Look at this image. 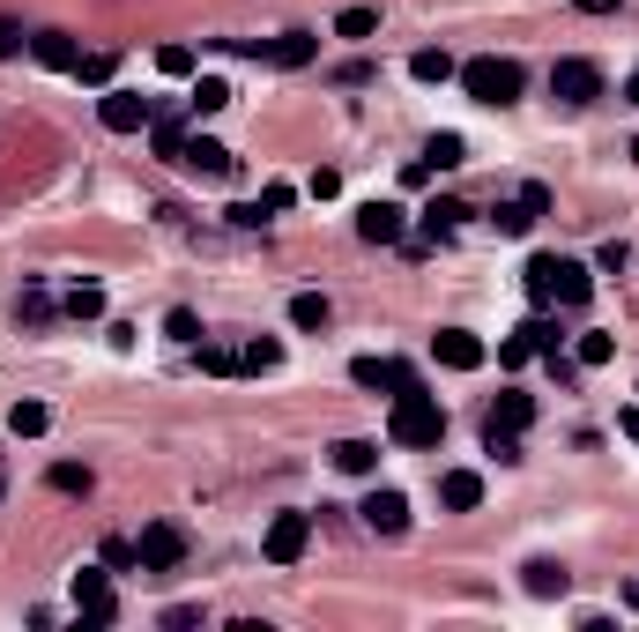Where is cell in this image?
I'll use <instances>...</instances> for the list:
<instances>
[{"instance_id": "obj_18", "label": "cell", "mask_w": 639, "mask_h": 632, "mask_svg": "<svg viewBox=\"0 0 639 632\" xmlns=\"http://www.w3.org/2000/svg\"><path fill=\"white\" fill-rule=\"evenodd\" d=\"M520 573H528V595H543V603H551V595H565V566H557V558H528Z\"/></svg>"}, {"instance_id": "obj_15", "label": "cell", "mask_w": 639, "mask_h": 632, "mask_svg": "<svg viewBox=\"0 0 639 632\" xmlns=\"http://www.w3.org/2000/svg\"><path fill=\"white\" fill-rule=\"evenodd\" d=\"M462 202H431L425 216H417V223H425V231H417V239H431V246H446V239H454V231H462Z\"/></svg>"}, {"instance_id": "obj_13", "label": "cell", "mask_w": 639, "mask_h": 632, "mask_svg": "<svg viewBox=\"0 0 639 632\" xmlns=\"http://www.w3.org/2000/svg\"><path fill=\"white\" fill-rule=\"evenodd\" d=\"M179 165H186V171H209V179H231V165H238V157H231L223 142H209V134H201V142H186V149H179Z\"/></svg>"}, {"instance_id": "obj_4", "label": "cell", "mask_w": 639, "mask_h": 632, "mask_svg": "<svg viewBox=\"0 0 639 632\" xmlns=\"http://www.w3.org/2000/svg\"><path fill=\"white\" fill-rule=\"evenodd\" d=\"M134 558H142V573H171V566L186 558V528H179V521H149V528L134 536Z\"/></svg>"}, {"instance_id": "obj_42", "label": "cell", "mask_w": 639, "mask_h": 632, "mask_svg": "<svg viewBox=\"0 0 639 632\" xmlns=\"http://www.w3.org/2000/svg\"><path fill=\"white\" fill-rule=\"evenodd\" d=\"M528 357H536V350H528L520 336H513V342H499V365H506V373H513V365H528Z\"/></svg>"}, {"instance_id": "obj_16", "label": "cell", "mask_w": 639, "mask_h": 632, "mask_svg": "<svg viewBox=\"0 0 639 632\" xmlns=\"http://www.w3.org/2000/svg\"><path fill=\"white\" fill-rule=\"evenodd\" d=\"M528 424H536V394H499V410H491L483 432H528Z\"/></svg>"}, {"instance_id": "obj_43", "label": "cell", "mask_w": 639, "mask_h": 632, "mask_svg": "<svg viewBox=\"0 0 639 632\" xmlns=\"http://www.w3.org/2000/svg\"><path fill=\"white\" fill-rule=\"evenodd\" d=\"M573 8H580V15H617L625 0H573Z\"/></svg>"}, {"instance_id": "obj_41", "label": "cell", "mask_w": 639, "mask_h": 632, "mask_svg": "<svg viewBox=\"0 0 639 632\" xmlns=\"http://www.w3.org/2000/svg\"><path fill=\"white\" fill-rule=\"evenodd\" d=\"M335 83H349V89H357V83H372V60H342V68H335Z\"/></svg>"}, {"instance_id": "obj_37", "label": "cell", "mask_w": 639, "mask_h": 632, "mask_svg": "<svg viewBox=\"0 0 639 632\" xmlns=\"http://www.w3.org/2000/svg\"><path fill=\"white\" fill-rule=\"evenodd\" d=\"M305 194H312V202H335V194H342V171H328V165H320V171H312V186H305Z\"/></svg>"}, {"instance_id": "obj_22", "label": "cell", "mask_w": 639, "mask_h": 632, "mask_svg": "<svg viewBox=\"0 0 639 632\" xmlns=\"http://www.w3.org/2000/svg\"><path fill=\"white\" fill-rule=\"evenodd\" d=\"M409 75H417V83H446V75H462V68H454V52H439V45H425V52L409 60Z\"/></svg>"}, {"instance_id": "obj_45", "label": "cell", "mask_w": 639, "mask_h": 632, "mask_svg": "<svg viewBox=\"0 0 639 632\" xmlns=\"http://www.w3.org/2000/svg\"><path fill=\"white\" fill-rule=\"evenodd\" d=\"M617 432H625V439H639V410H625V417H617Z\"/></svg>"}, {"instance_id": "obj_44", "label": "cell", "mask_w": 639, "mask_h": 632, "mask_svg": "<svg viewBox=\"0 0 639 632\" xmlns=\"http://www.w3.org/2000/svg\"><path fill=\"white\" fill-rule=\"evenodd\" d=\"M15 45H23V31H15V23H8V15H0V60H8V52H15Z\"/></svg>"}, {"instance_id": "obj_29", "label": "cell", "mask_w": 639, "mask_h": 632, "mask_svg": "<svg viewBox=\"0 0 639 632\" xmlns=\"http://www.w3.org/2000/svg\"><path fill=\"white\" fill-rule=\"evenodd\" d=\"M513 336L528 342V350H536V357H557V342H565V336H557V328H551V320H543V313H536V320H528V328H513Z\"/></svg>"}, {"instance_id": "obj_8", "label": "cell", "mask_w": 639, "mask_h": 632, "mask_svg": "<svg viewBox=\"0 0 639 632\" xmlns=\"http://www.w3.org/2000/svg\"><path fill=\"white\" fill-rule=\"evenodd\" d=\"M551 97H565V105H595L602 97V68L595 60H557L551 68Z\"/></svg>"}, {"instance_id": "obj_35", "label": "cell", "mask_w": 639, "mask_h": 632, "mask_svg": "<svg viewBox=\"0 0 639 632\" xmlns=\"http://www.w3.org/2000/svg\"><path fill=\"white\" fill-rule=\"evenodd\" d=\"M201 373L231 379V373H238V350H223V342H201Z\"/></svg>"}, {"instance_id": "obj_10", "label": "cell", "mask_w": 639, "mask_h": 632, "mask_svg": "<svg viewBox=\"0 0 639 632\" xmlns=\"http://www.w3.org/2000/svg\"><path fill=\"white\" fill-rule=\"evenodd\" d=\"M357 513H365V528H372V536H402V528H409V499H402V491H372Z\"/></svg>"}, {"instance_id": "obj_24", "label": "cell", "mask_w": 639, "mask_h": 632, "mask_svg": "<svg viewBox=\"0 0 639 632\" xmlns=\"http://www.w3.org/2000/svg\"><path fill=\"white\" fill-rule=\"evenodd\" d=\"M45 424H52V410H45V402H15V410H8V432H15V439H38Z\"/></svg>"}, {"instance_id": "obj_19", "label": "cell", "mask_w": 639, "mask_h": 632, "mask_svg": "<svg viewBox=\"0 0 639 632\" xmlns=\"http://www.w3.org/2000/svg\"><path fill=\"white\" fill-rule=\"evenodd\" d=\"M275 365H283V342L275 336H254L246 350H238V373H275Z\"/></svg>"}, {"instance_id": "obj_23", "label": "cell", "mask_w": 639, "mask_h": 632, "mask_svg": "<svg viewBox=\"0 0 639 632\" xmlns=\"http://www.w3.org/2000/svg\"><path fill=\"white\" fill-rule=\"evenodd\" d=\"M425 165H431V171H454V165H469V142H462V134H431Z\"/></svg>"}, {"instance_id": "obj_17", "label": "cell", "mask_w": 639, "mask_h": 632, "mask_svg": "<svg viewBox=\"0 0 639 632\" xmlns=\"http://www.w3.org/2000/svg\"><path fill=\"white\" fill-rule=\"evenodd\" d=\"M30 52H38L45 68H67V75H75V60H83V52H75V38H67V31H38V38H30Z\"/></svg>"}, {"instance_id": "obj_20", "label": "cell", "mask_w": 639, "mask_h": 632, "mask_svg": "<svg viewBox=\"0 0 639 632\" xmlns=\"http://www.w3.org/2000/svg\"><path fill=\"white\" fill-rule=\"evenodd\" d=\"M335 469H349V476H372V469H380V447H372V439H342V447H335Z\"/></svg>"}, {"instance_id": "obj_26", "label": "cell", "mask_w": 639, "mask_h": 632, "mask_svg": "<svg viewBox=\"0 0 639 632\" xmlns=\"http://www.w3.org/2000/svg\"><path fill=\"white\" fill-rule=\"evenodd\" d=\"M45 484H52V491H67V499H89V469L83 462H52Z\"/></svg>"}, {"instance_id": "obj_32", "label": "cell", "mask_w": 639, "mask_h": 632, "mask_svg": "<svg viewBox=\"0 0 639 632\" xmlns=\"http://www.w3.org/2000/svg\"><path fill=\"white\" fill-rule=\"evenodd\" d=\"M610 357H617V342L610 336H580L573 342V365H610Z\"/></svg>"}, {"instance_id": "obj_7", "label": "cell", "mask_w": 639, "mask_h": 632, "mask_svg": "<svg viewBox=\"0 0 639 632\" xmlns=\"http://www.w3.org/2000/svg\"><path fill=\"white\" fill-rule=\"evenodd\" d=\"M75 610H83L89 625H112V618H120V595H112V573H97V566H83V573H75Z\"/></svg>"}, {"instance_id": "obj_3", "label": "cell", "mask_w": 639, "mask_h": 632, "mask_svg": "<svg viewBox=\"0 0 639 632\" xmlns=\"http://www.w3.org/2000/svg\"><path fill=\"white\" fill-rule=\"evenodd\" d=\"M520 60H499V52H476V60H462V89H469L476 105H513L520 97Z\"/></svg>"}, {"instance_id": "obj_38", "label": "cell", "mask_w": 639, "mask_h": 632, "mask_svg": "<svg viewBox=\"0 0 639 632\" xmlns=\"http://www.w3.org/2000/svg\"><path fill=\"white\" fill-rule=\"evenodd\" d=\"M164 328H171V342H201V320H194V313H186V305H179V313H171Z\"/></svg>"}, {"instance_id": "obj_5", "label": "cell", "mask_w": 639, "mask_h": 632, "mask_svg": "<svg viewBox=\"0 0 639 632\" xmlns=\"http://www.w3.org/2000/svg\"><path fill=\"white\" fill-rule=\"evenodd\" d=\"M97 120L112 126V134H142V126L157 120V105L134 97V89H105V97H97Z\"/></svg>"}, {"instance_id": "obj_39", "label": "cell", "mask_w": 639, "mask_h": 632, "mask_svg": "<svg viewBox=\"0 0 639 632\" xmlns=\"http://www.w3.org/2000/svg\"><path fill=\"white\" fill-rule=\"evenodd\" d=\"M520 209L543 223V216H551V186H520Z\"/></svg>"}, {"instance_id": "obj_12", "label": "cell", "mask_w": 639, "mask_h": 632, "mask_svg": "<svg viewBox=\"0 0 639 632\" xmlns=\"http://www.w3.org/2000/svg\"><path fill=\"white\" fill-rule=\"evenodd\" d=\"M431 350H439V365H446V373H476V365H483V342H476L469 328H439Z\"/></svg>"}, {"instance_id": "obj_14", "label": "cell", "mask_w": 639, "mask_h": 632, "mask_svg": "<svg viewBox=\"0 0 639 632\" xmlns=\"http://www.w3.org/2000/svg\"><path fill=\"white\" fill-rule=\"evenodd\" d=\"M439 506H454V513L483 506V476H476V469H446V476H439Z\"/></svg>"}, {"instance_id": "obj_1", "label": "cell", "mask_w": 639, "mask_h": 632, "mask_svg": "<svg viewBox=\"0 0 639 632\" xmlns=\"http://www.w3.org/2000/svg\"><path fill=\"white\" fill-rule=\"evenodd\" d=\"M588 291H595L588 260H565V253H536L528 260V297L536 305H588Z\"/></svg>"}, {"instance_id": "obj_33", "label": "cell", "mask_w": 639, "mask_h": 632, "mask_svg": "<svg viewBox=\"0 0 639 632\" xmlns=\"http://www.w3.org/2000/svg\"><path fill=\"white\" fill-rule=\"evenodd\" d=\"M491 223H499L506 239H528V231H536V216L520 209V194H513V202H506V209H499V216H491Z\"/></svg>"}, {"instance_id": "obj_31", "label": "cell", "mask_w": 639, "mask_h": 632, "mask_svg": "<svg viewBox=\"0 0 639 632\" xmlns=\"http://www.w3.org/2000/svg\"><path fill=\"white\" fill-rule=\"evenodd\" d=\"M372 31H380L372 8H342V15H335V38H372Z\"/></svg>"}, {"instance_id": "obj_36", "label": "cell", "mask_w": 639, "mask_h": 632, "mask_svg": "<svg viewBox=\"0 0 639 632\" xmlns=\"http://www.w3.org/2000/svg\"><path fill=\"white\" fill-rule=\"evenodd\" d=\"M483 447H491V454H499V462H520V432H483Z\"/></svg>"}, {"instance_id": "obj_9", "label": "cell", "mask_w": 639, "mask_h": 632, "mask_svg": "<svg viewBox=\"0 0 639 632\" xmlns=\"http://www.w3.org/2000/svg\"><path fill=\"white\" fill-rule=\"evenodd\" d=\"M357 239L365 246H402L409 239V216L394 209V202H372V209H357Z\"/></svg>"}, {"instance_id": "obj_28", "label": "cell", "mask_w": 639, "mask_h": 632, "mask_svg": "<svg viewBox=\"0 0 639 632\" xmlns=\"http://www.w3.org/2000/svg\"><path fill=\"white\" fill-rule=\"evenodd\" d=\"M186 105H194V112H223V105H231V83H223V75H201Z\"/></svg>"}, {"instance_id": "obj_2", "label": "cell", "mask_w": 639, "mask_h": 632, "mask_svg": "<svg viewBox=\"0 0 639 632\" xmlns=\"http://www.w3.org/2000/svg\"><path fill=\"white\" fill-rule=\"evenodd\" d=\"M386 439H394V447H439V439H446V410L431 402L425 387H409V394H394Z\"/></svg>"}, {"instance_id": "obj_11", "label": "cell", "mask_w": 639, "mask_h": 632, "mask_svg": "<svg viewBox=\"0 0 639 632\" xmlns=\"http://www.w3.org/2000/svg\"><path fill=\"white\" fill-rule=\"evenodd\" d=\"M349 379H357V387H386V394H409V387H417V373H409V365H394V357H357Z\"/></svg>"}, {"instance_id": "obj_40", "label": "cell", "mask_w": 639, "mask_h": 632, "mask_svg": "<svg viewBox=\"0 0 639 632\" xmlns=\"http://www.w3.org/2000/svg\"><path fill=\"white\" fill-rule=\"evenodd\" d=\"M157 68H164V75H186V68H194V52H186V45H164V52H157Z\"/></svg>"}, {"instance_id": "obj_46", "label": "cell", "mask_w": 639, "mask_h": 632, "mask_svg": "<svg viewBox=\"0 0 639 632\" xmlns=\"http://www.w3.org/2000/svg\"><path fill=\"white\" fill-rule=\"evenodd\" d=\"M625 105H639V68H632V75H625Z\"/></svg>"}, {"instance_id": "obj_25", "label": "cell", "mask_w": 639, "mask_h": 632, "mask_svg": "<svg viewBox=\"0 0 639 632\" xmlns=\"http://www.w3.org/2000/svg\"><path fill=\"white\" fill-rule=\"evenodd\" d=\"M291 328H328V297L298 291V297H291Z\"/></svg>"}, {"instance_id": "obj_21", "label": "cell", "mask_w": 639, "mask_h": 632, "mask_svg": "<svg viewBox=\"0 0 639 632\" xmlns=\"http://www.w3.org/2000/svg\"><path fill=\"white\" fill-rule=\"evenodd\" d=\"M312 52H320V45L305 38V31H291V38H268V60H275V68H305Z\"/></svg>"}, {"instance_id": "obj_30", "label": "cell", "mask_w": 639, "mask_h": 632, "mask_svg": "<svg viewBox=\"0 0 639 632\" xmlns=\"http://www.w3.org/2000/svg\"><path fill=\"white\" fill-rule=\"evenodd\" d=\"M112 68H120L112 52H83V60H75V75H83L89 89H112Z\"/></svg>"}, {"instance_id": "obj_6", "label": "cell", "mask_w": 639, "mask_h": 632, "mask_svg": "<svg viewBox=\"0 0 639 632\" xmlns=\"http://www.w3.org/2000/svg\"><path fill=\"white\" fill-rule=\"evenodd\" d=\"M305 544H312V513H275V521H268V558H275V566H298L305 558Z\"/></svg>"}, {"instance_id": "obj_27", "label": "cell", "mask_w": 639, "mask_h": 632, "mask_svg": "<svg viewBox=\"0 0 639 632\" xmlns=\"http://www.w3.org/2000/svg\"><path fill=\"white\" fill-rule=\"evenodd\" d=\"M149 149L179 165V149H186V126H179V120H149Z\"/></svg>"}, {"instance_id": "obj_34", "label": "cell", "mask_w": 639, "mask_h": 632, "mask_svg": "<svg viewBox=\"0 0 639 632\" xmlns=\"http://www.w3.org/2000/svg\"><path fill=\"white\" fill-rule=\"evenodd\" d=\"M67 313H75V320H97V313H105V291H97V283H75V291H67Z\"/></svg>"}]
</instances>
